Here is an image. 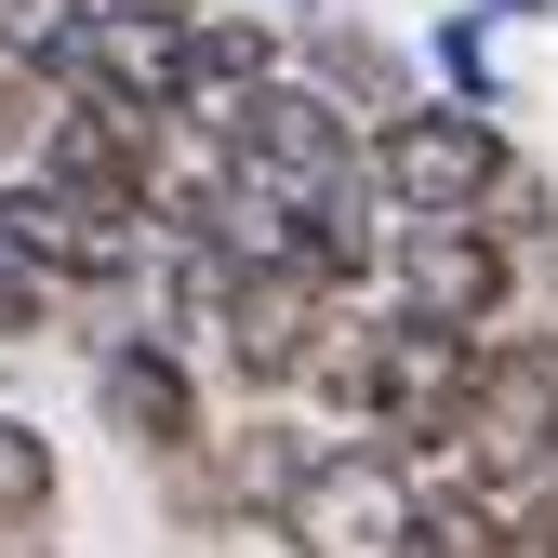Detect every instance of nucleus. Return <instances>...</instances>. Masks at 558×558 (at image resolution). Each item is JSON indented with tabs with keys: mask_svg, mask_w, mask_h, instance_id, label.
Returning a JSON list of instances; mask_svg holds the SVG:
<instances>
[{
	"mask_svg": "<svg viewBox=\"0 0 558 558\" xmlns=\"http://www.w3.org/2000/svg\"><path fill=\"white\" fill-rule=\"evenodd\" d=\"M332 306H306L279 266H227V306H214V345H227V373L240 399H293L306 386V345H319Z\"/></svg>",
	"mask_w": 558,
	"mask_h": 558,
	"instance_id": "obj_9",
	"label": "nucleus"
},
{
	"mask_svg": "<svg viewBox=\"0 0 558 558\" xmlns=\"http://www.w3.org/2000/svg\"><path fill=\"white\" fill-rule=\"evenodd\" d=\"M40 332H66V306H53V279L0 253V345H40Z\"/></svg>",
	"mask_w": 558,
	"mask_h": 558,
	"instance_id": "obj_17",
	"label": "nucleus"
},
{
	"mask_svg": "<svg viewBox=\"0 0 558 558\" xmlns=\"http://www.w3.org/2000/svg\"><path fill=\"white\" fill-rule=\"evenodd\" d=\"M465 227H493L506 253L558 240V186H545V160H532V147H506V160H493V186H478V214H465Z\"/></svg>",
	"mask_w": 558,
	"mask_h": 558,
	"instance_id": "obj_14",
	"label": "nucleus"
},
{
	"mask_svg": "<svg viewBox=\"0 0 558 558\" xmlns=\"http://www.w3.org/2000/svg\"><path fill=\"white\" fill-rule=\"evenodd\" d=\"M0 253L40 266L53 306H120V293L160 279V240L147 227L107 214V199H81V186H53V173H14V186H0Z\"/></svg>",
	"mask_w": 558,
	"mask_h": 558,
	"instance_id": "obj_2",
	"label": "nucleus"
},
{
	"mask_svg": "<svg viewBox=\"0 0 558 558\" xmlns=\"http://www.w3.org/2000/svg\"><path fill=\"white\" fill-rule=\"evenodd\" d=\"M214 147H227V160H240L253 186H279L293 214H332V199H373V186H360V120H345V107H319V94L293 81V66L214 107Z\"/></svg>",
	"mask_w": 558,
	"mask_h": 558,
	"instance_id": "obj_3",
	"label": "nucleus"
},
{
	"mask_svg": "<svg viewBox=\"0 0 558 558\" xmlns=\"http://www.w3.org/2000/svg\"><path fill=\"white\" fill-rule=\"evenodd\" d=\"M373 306L386 319H426V332H506L519 319V253L465 214H426V227H386L373 240Z\"/></svg>",
	"mask_w": 558,
	"mask_h": 558,
	"instance_id": "obj_4",
	"label": "nucleus"
},
{
	"mask_svg": "<svg viewBox=\"0 0 558 558\" xmlns=\"http://www.w3.org/2000/svg\"><path fill=\"white\" fill-rule=\"evenodd\" d=\"M279 14H319V0H279Z\"/></svg>",
	"mask_w": 558,
	"mask_h": 558,
	"instance_id": "obj_20",
	"label": "nucleus"
},
{
	"mask_svg": "<svg viewBox=\"0 0 558 558\" xmlns=\"http://www.w3.org/2000/svg\"><path fill=\"white\" fill-rule=\"evenodd\" d=\"M66 14H81V0H0V40H14V53H40Z\"/></svg>",
	"mask_w": 558,
	"mask_h": 558,
	"instance_id": "obj_18",
	"label": "nucleus"
},
{
	"mask_svg": "<svg viewBox=\"0 0 558 558\" xmlns=\"http://www.w3.org/2000/svg\"><path fill=\"white\" fill-rule=\"evenodd\" d=\"M465 386H478V332L386 319V360H373V412H360V439H373L386 465H452Z\"/></svg>",
	"mask_w": 558,
	"mask_h": 558,
	"instance_id": "obj_6",
	"label": "nucleus"
},
{
	"mask_svg": "<svg viewBox=\"0 0 558 558\" xmlns=\"http://www.w3.org/2000/svg\"><path fill=\"white\" fill-rule=\"evenodd\" d=\"M306 94L319 107H345V120H399L412 94H426V81H412V53L399 40H373V27H306Z\"/></svg>",
	"mask_w": 558,
	"mask_h": 558,
	"instance_id": "obj_12",
	"label": "nucleus"
},
{
	"mask_svg": "<svg viewBox=\"0 0 558 558\" xmlns=\"http://www.w3.org/2000/svg\"><path fill=\"white\" fill-rule=\"evenodd\" d=\"M53 439L27 426V412H0V519H53Z\"/></svg>",
	"mask_w": 558,
	"mask_h": 558,
	"instance_id": "obj_15",
	"label": "nucleus"
},
{
	"mask_svg": "<svg viewBox=\"0 0 558 558\" xmlns=\"http://www.w3.org/2000/svg\"><path fill=\"white\" fill-rule=\"evenodd\" d=\"M558 0H452V14L426 27V66H439V94L478 107V120H506L519 81H506V27H545Z\"/></svg>",
	"mask_w": 558,
	"mask_h": 558,
	"instance_id": "obj_11",
	"label": "nucleus"
},
{
	"mask_svg": "<svg viewBox=\"0 0 558 558\" xmlns=\"http://www.w3.org/2000/svg\"><path fill=\"white\" fill-rule=\"evenodd\" d=\"M399 558H506V506L465 493V478H439V493H412V545Z\"/></svg>",
	"mask_w": 558,
	"mask_h": 558,
	"instance_id": "obj_13",
	"label": "nucleus"
},
{
	"mask_svg": "<svg viewBox=\"0 0 558 558\" xmlns=\"http://www.w3.org/2000/svg\"><path fill=\"white\" fill-rule=\"evenodd\" d=\"M412 493H426L412 465H386L373 439H332L306 465V493L279 506V545L293 558H399L412 545Z\"/></svg>",
	"mask_w": 558,
	"mask_h": 558,
	"instance_id": "obj_7",
	"label": "nucleus"
},
{
	"mask_svg": "<svg viewBox=\"0 0 558 558\" xmlns=\"http://www.w3.org/2000/svg\"><path fill=\"white\" fill-rule=\"evenodd\" d=\"M452 478L519 506L532 478H558V332H478V386L452 426Z\"/></svg>",
	"mask_w": 558,
	"mask_h": 558,
	"instance_id": "obj_1",
	"label": "nucleus"
},
{
	"mask_svg": "<svg viewBox=\"0 0 558 558\" xmlns=\"http://www.w3.org/2000/svg\"><path fill=\"white\" fill-rule=\"evenodd\" d=\"M40 120H53L40 53H14V40H0V160H14V173H27V147H40Z\"/></svg>",
	"mask_w": 558,
	"mask_h": 558,
	"instance_id": "obj_16",
	"label": "nucleus"
},
{
	"mask_svg": "<svg viewBox=\"0 0 558 558\" xmlns=\"http://www.w3.org/2000/svg\"><path fill=\"white\" fill-rule=\"evenodd\" d=\"M94 14H160V27H186V14H214V0H94Z\"/></svg>",
	"mask_w": 558,
	"mask_h": 558,
	"instance_id": "obj_19",
	"label": "nucleus"
},
{
	"mask_svg": "<svg viewBox=\"0 0 558 558\" xmlns=\"http://www.w3.org/2000/svg\"><path fill=\"white\" fill-rule=\"evenodd\" d=\"M493 160H506V120H478V107H452V94H412L399 120L360 133V186H373V214H399V227L478 214Z\"/></svg>",
	"mask_w": 558,
	"mask_h": 558,
	"instance_id": "obj_5",
	"label": "nucleus"
},
{
	"mask_svg": "<svg viewBox=\"0 0 558 558\" xmlns=\"http://www.w3.org/2000/svg\"><path fill=\"white\" fill-rule=\"evenodd\" d=\"M319 452H332V439L306 426L293 399H253L240 426H214V439H199V465H214V493H227V519H240V532H253V519L279 532V506L306 493V465H319Z\"/></svg>",
	"mask_w": 558,
	"mask_h": 558,
	"instance_id": "obj_10",
	"label": "nucleus"
},
{
	"mask_svg": "<svg viewBox=\"0 0 558 558\" xmlns=\"http://www.w3.org/2000/svg\"><path fill=\"white\" fill-rule=\"evenodd\" d=\"M94 412H107V439L133 465H186L199 439H214V399H199V360L160 332H107L94 345Z\"/></svg>",
	"mask_w": 558,
	"mask_h": 558,
	"instance_id": "obj_8",
	"label": "nucleus"
}]
</instances>
